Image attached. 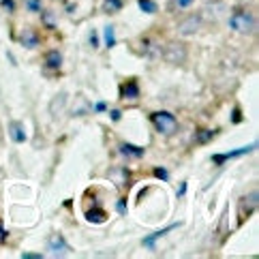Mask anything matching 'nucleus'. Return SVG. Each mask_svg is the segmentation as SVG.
Wrapping results in <instances>:
<instances>
[{
	"label": "nucleus",
	"instance_id": "8",
	"mask_svg": "<svg viewBox=\"0 0 259 259\" xmlns=\"http://www.w3.org/2000/svg\"><path fill=\"white\" fill-rule=\"evenodd\" d=\"M48 246H50V251L54 255H64V253L71 251V246L67 244V240H64L60 234H52L50 240H48Z\"/></svg>",
	"mask_w": 259,
	"mask_h": 259
},
{
	"label": "nucleus",
	"instance_id": "22",
	"mask_svg": "<svg viewBox=\"0 0 259 259\" xmlns=\"http://www.w3.org/2000/svg\"><path fill=\"white\" fill-rule=\"evenodd\" d=\"M26 9H28L30 13H39L41 11V0H24Z\"/></svg>",
	"mask_w": 259,
	"mask_h": 259
},
{
	"label": "nucleus",
	"instance_id": "2",
	"mask_svg": "<svg viewBox=\"0 0 259 259\" xmlns=\"http://www.w3.org/2000/svg\"><path fill=\"white\" fill-rule=\"evenodd\" d=\"M150 120H152V124H154L156 131L165 133V135H171L176 128H178V120H176V116L169 114V112H154L150 116Z\"/></svg>",
	"mask_w": 259,
	"mask_h": 259
},
{
	"label": "nucleus",
	"instance_id": "24",
	"mask_svg": "<svg viewBox=\"0 0 259 259\" xmlns=\"http://www.w3.org/2000/svg\"><path fill=\"white\" fill-rule=\"evenodd\" d=\"M219 231H221V236H227V212L223 214V219H221V227H219Z\"/></svg>",
	"mask_w": 259,
	"mask_h": 259
},
{
	"label": "nucleus",
	"instance_id": "17",
	"mask_svg": "<svg viewBox=\"0 0 259 259\" xmlns=\"http://www.w3.org/2000/svg\"><path fill=\"white\" fill-rule=\"evenodd\" d=\"M217 128H201V131H197V135H195V142L197 144H208L210 140H214L217 137Z\"/></svg>",
	"mask_w": 259,
	"mask_h": 259
},
{
	"label": "nucleus",
	"instance_id": "20",
	"mask_svg": "<svg viewBox=\"0 0 259 259\" xmlns=\"http://www.w3.org/2000/svg\"><path fill=\"white\" fill-rule=\"evenodd\" d=\"M137 5H140V9L144 13H150V15L159 11V5H156L154 0H137Z\"/></svg>",
	"mask_w": 259,
	"mask_h": 259
},
{
	"label": "nucleus",
	"instance_id": "6",
	"mask_svg": "<svg viewBox=\"0 0 259 259\" xmlns=\"http://www.w3.org/2000/svg\"><path fill=\"white\" fill-rule=\"evenodd\" d=\"M199 26H201V17L199 15H189L178 24V32L182 36H193V34H197Z\"/></svg>",
	"mask_w": 259,
	"mask_h": 259
},
{
	"label": "nucleus",
	"instance_id": "14",
	"mask_svg": "<svg viewBox=\"0 0 259 259\" xmlns=\"http://www.w3.org/2000/svg\"><path fill=\"white\" fill-rule=\"evenodd\" d=\"M109 178H112L118 187H126L128 184V171L124 167H114L112 171H109Z\"/></svg>",
	"mask_w": 259,
	"mask_h": 259
},
{
	"label": "nucleus",
	"instance_id": "4",
	"mask_svg": "<svg viewBox=\"0 0 259 259\" xmlns=\"http://www.w3.org/2000/svg\"><path fill=\"white\" fill-rule=\"evenodd\" d=\"M163 58L169 64H180L187 60V50H184V45H180V43H169L163 52Z\"/></svg>",
	"mask_w": 259,
	"mask_h": 259
},
{
	"label": "nucleus",
	"instance_id": "32",
	"mask_svg": "<svg viewBox=\"0 0 259 259\" xmlns=\"http://www.w3.org/2000/svg\"><path fill=\"white\" fill-rule=\"evenodd\" d=\"M120 114H122V112H120V109H112V112H109V116H112V120H120Z\"/></svg>",
	"mask_w": 259,
	"mask_h": 259
},
{
	"label": "nucleus",
	"instance_id": "5",
	"mask_svg": "<svg viewBox=\"0 0 259 259\" xmlns=\"http://www.w3.org/2000/svg\"><path fill=\"white\" fill-rule=\"evenodd\" d=\"M257 148V144H251V146H242V148H238V150H229V152H223V154H214L212 156V163L214 165H223L225 161H229V159H238V156H244V154H251L253 150Z\"/></svg>",
	"mask_w": 259,
	"mask_h": 259
},
{
	"label": "nucleus",
	"instance_id": "7",
	"mask_svg": "<svg viewBox=\"0 0 259 259\" xmlns=\"http://www.w3.org/2000/svg\"><path fill=\"white\" fill-rule=\"evenodd\" d=\"M120 99L122 101H137L140 99V84L135 79H126L122 86H120Z\"/></svg>",
	"mask_w": 259,
	"mask_h": 259
},
{
	"label": "nucleus",
	"instance_id": "21",
	"mask_svg": "<svg viewBox=\"0 0 259 259\" xmlns=\"http://www.w3.org/2000/svg\"><path fill=\"white\" fill-rule=\"evenodd\" d=\"M88 109H90V103H88V101H86L84 97H79V105L73 107V116H84V114L88 112Z\"/></svg>",
	"mask_w": 259,
	"mask_h": 259
},
{
	"label": "nucleus",
	"instance_id": "27",
	"mask_svg": "<svg viewBox=\"0 0 259 259\" xmlns=\"http://www.w3.org/2000/svg\"><path fill=\"white\" fill-rule=\"evenodd\" d=\"M90 45H92V48H95V50L99 48V34H97L95 30L90 32Z\"/></svg>",
	"mask_w": 259,
	"mask_h": 259
},
{
	"label": "nucleus",
	"instance_id": "23",
	"mask_svg": "<svg viewBox=\"0 0 259 259\" xmlns=\"http://www.w3.org/2000/svg\"><path fill=\"white\" fill-rule=\"evenodd\" d=\"M154 176H156V178H159V180H163V182H165V180H167V178H169V174H167V169H163V167H156V169H154Z\"/></svg>",
	"mask_w": 259,
	"mask_h": 259
},
{
	"label": "nucleus",
	"instance_id": "15",
	"mask_svg": "<svg viewBox=\"0 0 259 259\" xmlns=\"http://www.w3.org/2000/svg\"><path fill=\"white\" fill-rule=\"evenodd\" d=\"M9 133H11L15 144H24L26 142V131H24L22 122H11V124H9Z\"/></svg>",
	"mask_w": 259,
	"mask_h": 259
},
{
	"label": "nucleus",
	"instance_id": "28",
	"mask_svg": "<svg viewBox=\"0 0 259 259\" xmlns=\"http://www.w3.org/2000/svg\"><path fill=\"white\" fill-rule=\"evenodd\" d=\"M3 7L9 9V13H13V11H15V3H13V0H3Z\"/></svg>",
	"mask_w": 259,
	"mask_h": 259
},
{
	"label": "nucleus",
	"instance_id": "3",
	"mask_svg": "<svg viewBox=\"0 0 259 259\" xmlns=\"http://www.w3.org/2000/svg\"><path fill=\"white\" fill-rule=\"evenodd\" d=\"M257 208V191H253L251 195H244L238 201V225H244V221L255 212Z\"/></svg>",
	"mask_w": 259,
	"mask_h": 259
},
{
	"label": "nucleus",
	"instance_id": "29",
	"mask_svg": "<svg viewBox=\"0 0 259 259\" xmlns=\"http://www.w3.org/2000/svg\"><path fill=\"white\" fill-rule=\"evenodd\" d=\"M22 259H43V255H39V253H22Z\"/></svg>",
	"mask_w": 259,
	"mask_h": 259
},
{
	"label": "nucleus",
	"instance_id": "18",
	"mask_svg": "<svg viewBox=\"0 0 259 259\" xmlns=\"http://www.w3.org/2000/svg\"><path fill=\"white\" fill-rule=\"evenodd\" d=\"M124 7V0H105L103 3V11L105 13H118Z\"/></svg>",
	"mask_w": 259,
	"mask_h": 259
},
{
	"label": "nucleus",
	"instance_id": "11",
	"mask_svg": "<svg viewBox=\"0 0 259 259\" xmlns=\"http://www.w3.org/2000/svg\"><path fill=\"white\" fill-rule=\"evenodd\" d=\"M43 62H45V69H50V71H60V67H62V56H60V52L50 50L48 54H45Z\"/></svg>",
	"mask_w": 259,
	"mask_h": 259
},
{
	"label": "nucleus",
	"instance_id": "9",
	"mask_svg": "<svg viewBox=\"0 0 259 259\" xmlns=\"http://www.w3.org/2000/svg\"><path fill=\"white\" fill-rule=\"evenodd\" d=\"M20 43L24 45V48H36V45L41 43V36H39V32L36 30H32V28H26L22 34H20Z\"/></svg>",
	"mask_w": 259,
	"mask_h": 259
},
{
	"label": "nucleus",
	"instance_id": "26",
	"mask_svg": "<svg viewBox=\"0 0 259 259\" xmlns=\"http://www.w3.org/2000/svg\"><path fill=\"white\" fill-rule=\"evenodd\" d=\"M116 210L120 212V214H124V210H126V199L122 197V199H118V203H116Z\"/></svg>",
	"mask_w": 259,
	"mask_h": 259
},
{
	"label": "nucleus",
	"instance_id": "19",
	"mask_svg": "<svg viewBox=\"0 0 259 259\" xmlns=\"http://www.w3.org/2000/svg\"><path fill=\"white\" fill-rule=\"evenodd\" d=\"M103 34H105V48L112 50L114 45H116V30H114V26H105Z\"/></svg>",
	"mask_w": 259,
	"mask_h": 259
},
{
	"label": "nucleus",
	"instance_id": "12",
	"mask_svg": "<svg viewBox=\"0 0 259 259\" xmlns=\"http://www.w3.org/2000/svg\"><path fill=\"white\" fill-rule=\"evenodd\" d=\"M64 107H67V95H64V92H60V95H56V97L52 99V103H50V114H52V116H60Z\"/></svg>",
	"mask_w": 259,
	"mask_h": 259
},
{
	"label": "nucleus",
	"instance_id": "33",
	"mask_svg": "<svg viewBox=\"0 0 259 259\" xmlns=\"http://www.w3.org/2000/svg\"><path fill=\"white\" fill-rule=\"evenodd\" d=\"M0 240H3V242H5V240H7V231L3 229V223H0Z\"/></svg>",
	"mask_w": 259,
	"mask_h": 259
},
{
	"label": "nucleus",
	"instance_id": "31",
	"mask_svg": "<svg viewBox=\"0 0 259 259\" xmlns=\"http://www.w3.org/2000/svg\"><path fill=\"white\" fill-rule=\"evenodd\" d=\"M184 193H187V182H182V184H180V189H178V197H184Z\"/></svg>",
	"mask_w": 259,
	"mask_h": 259
},
{
	"label": "nucleus",
	"instance_id": "10",
	"mask_svg": "<svg viewBox=\"0 0 259 259\" xmlns=\"http://www.w3.org/2000/svg\"><path fill=\"white\" fill-rule=\"evenodd\" d=\"M176 227H180V225H178V223H171V225H167L165 229H159V231H154L152 236H146V238L142 240V244H144V246H148V248H154V242H156V240H159V238H163V236H167L169 231H174Z\"/></svg>",
	"mask_w": 259,
	"mask_h": 259
},
{
	"label": "nucleus",
	"instance_id": "13",
	"mask_svg": "<svg viewBox=\"0 0 259 259\" xmlns=\"http://www.w3.org/2000/svg\"><path fill=\"white\" fill-rule=\"evenodd\" d=\"M120 152H122L124 156L142 159V156L146 154V148H142V146H133V144H122V146H120Z\"/></svg>",
	"mask_w": 259,
	"mask_h": 259
},
{
	"label": "nucleus",
	"instance_id": "16",
	"mask_svg": "<svg viewBox=\"0 0 259 259\" xmlns=\"http://www.w3.org/2000/svg\"><path fill=\"white\" fill-rule=\"evenodd\" d=\"M86 221L88 223H105L107 221V212L101 210V208H95V210H86Z\"/></svg>",
	"mask_w": 259,
	"mask_h": 259
},
{
	"label": "nucleus",
	"instance_id": "1",
	"mask_svg": "<svg viewBox=\"0 0 259 259\" xmlns=\"http://www.w3.org/2000/svg\"><path fill=\"white\" fill-rule=\"evenodd\" d=\"M255 26H257V22H255L253 13L244 11V9H236V11L231 13V17H229V28L236 30V32H240V34L253 32Z\"/></svg>",
	"mask_w": 259,
	"mask_h": 259
},
{
	"label": "nucleus",
	"instance_id": "30",
	"mask_svg": "<svg viewBox=\"0 0 259 259\" xmlns=\"http://www.w3.org/2000/svg\"><path fill=\"white\" fill-rule=\"evenodd\" d=\"M105 109H107V103H103V101H99L95 105V112H105Z\"/></svg>",
	"mask_w": 259,
	"mask_h": 259
},
{
	"label": "nucleus",
	"instance_id": "25",
	"mask_svg": "<svg viewBox=\"0 0 259 259\" xmlns=\"http://www.w3.org/2000/svg\"><path fill=\"white\" fill-rule=\"evenodd\" d=\"M176 3V7H180V9H187V7H191L195 0H174Z\"/></svg>",
	"mask_w": 259,
	"mask_h": 259
}]
</instances>
